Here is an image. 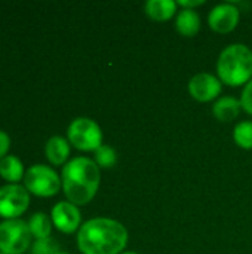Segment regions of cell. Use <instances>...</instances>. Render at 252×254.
Instances as JSON below:
<instances>
[{
    "mask_svg": "<svg viewBox=\"0 0 252 254\" xmlns=\"http://www.w3.org/2000/svg\"><path fill=\"white\" fill-rule=\"evenodd\" d=\"M177 3L181 9H195L198 6L205 4V0H178Z\"/></svg>",
    "mask_w": 252,
    "mask_h": 254,
    "instance_id": "22",
    "label": "cell"
},
{
    "mask_svg": "<svg viewBox=\"0 0 252 254\" xmlns=\"http://www.w3.org/2000/svg\"><path fill=\"white\" fill-rule=\"evenodd\" d=\"M56 254H70V253H67V252H62V250H58V252H56Z\"/></svg>",
    "mask_w": 252,
    "mask_h": 254,
    "instance_id": "24",
    "label": "cell"
},
{
    "mask_svg": "<svg viewBox=\"0 0 252 254\" xmlns=\"http://www.w3.org/2000/svg\"><path fill=\"white\" fill-rule=\"evenodd\" d=\"M126 228L108 217L85 222L77 231V247L83 254H122L128 246Z\"/></svg>",
    "mask_w": 252,
    "mask_h": 254,
    "instance_id": "1",
    "label": "cell"
},
{
    "mask_svg": "<svg viewBox=\"0 0 252 254\" xmlns=\"http://www.w3.org/2000/svg\"><path fill=\"white\" fill-rule=\"evenodd\" d=\"M233 140L235 143L245 149L251 150L252 149V121H242L236 124L233 129Z\"/></svg>",
    "mask_w": 252,
    "mask_h": 254,
    "instance_id": "17",
    "label": "cell"
},
{
    "mask_svg": "<svg viewBox=\"0 0 252 254\" xmlns=\"http://www.w3.org/2000/svg\"><path fill=\"white\" fill-rule=\"evenodd\" d=\"M24 164L15 155H6L0 161V177L9 185H18L19 180H24Z\"/></svg>",
    "mask_w": 252,
    "mask_h": 254,
    "instance_id": "15",
    "label": "cell"
},
{
    "mask_svg": "<svg viewBox=\"0 0 252 254\" xmlns=\"http://www.w3.org/2000/svg\"><path fill=\"white\" fill-rule=\"evenodd\" d=\"M175 28L184 37H193L201 30V15L195 9H180L175 15Z\"/></svg>",
    "mask_w": 252,
    "mask_h": 254,
    "instance_id": "13",
    "label": "cell"
},
{
    "mask_svg": "<svg viewBox=\"0 0 252 254\" xmlns=\"http://www.w3.org/2000/svg\"><path fill=\"white\" fill-rule=\"evenodd\" d=\"M241 19V10L235 3H220L214 6L208 15V24L212 31L227 34L233 31Z\"/></svg>",
    "mask_w": 252,
    "mask_h": 254,
    "instance_id": "9",
    "label": "cell"
},
{
    "mask_svg": "<svg viewBox=\"0 0 252 254\" xmlns=\"http://www.w3.org/2000/svg\"><path fill=\"white\" fill-rule=\"evenodd\" d=\"M61 183L64 195L74 205L89 204L101 183V171L94 159L77 156L70 159L61 171Z\"/></svg>",
    "mask_w": 252,
    "mask_h": 254,
    "instance_id": "2",
    "label": "cell"
},
{
    "mask_svg": "<svg viewBox=\"0 0 252 254\" xmlns=\"http://www.w3.org/2000/svg\"><path fill=\"white\" fill-rule=\"evenodd\" d=\"M45 155L52 165H65L70 156V141L61 135H52L45 144Z\"/></svg>",
    "mask_w": 252,
    "mask_h": 254,
    "instance_id": "12",
    "label": "cell"
},
{
    "mask_svg": "<svg viewBox=\"0 0 252 254\" xmlns=\"http://www.w3.org/2000/svg\"><path fill=\"white\" fill-rule=\"evenodd\" d=\"M95 164L100 167V168H104V170H108V168H113L116 164H117V153L116 150L108 146V144H102L101 147H98L95 152Z\"/></svg>",
    "mask_w": 252,
    "mask_h": 254,
    "instance_id": "18",
    "label": "cell"
},
{
    "mask_svg": "<svg viewBox=\"0 0 252 254\" xmlns=\"http://www.w3.org/2000/svg\"><path fill=\"white\" fill-rule=\"evenodd\" d=\"M122 254H140V253H137V252H123Z\"/></svg>",
    "mask_w": 252,
    "mask_h": 254,
    "instance_id": "23",
    "label": "cell"
},
{
    "mask_svg": "<svg viewBox=\"0 0 252 254\" xmlns=\"http://www.w3.org/2000/svg\"><path fill=\"white\" fill-rule=\"evenodd\" d=\"M239 100H241V104H242V110H245L248 115L252 116V79L244 86Z\"/></svg>",
    "mask_w": 252,
    "mask_h": 254,
    "instance_id": "20",
    "label": "cell"
},
{
    "mask_svg": "<svg viewBox=\"0 0 252 254\" xmlns=\"http://www.w3.org/2000/svg\"><path fill=\"white\" fill-rule=\"evenodd\" d=\"M9 147H10V137L3 129H0V161L7 155Z\"/></svg>",
    "mask_w": 252,
    "mask_h": 254,
    "instance_id": "21",
    "label": "cell"
},
{
    "mask_svg": "<svg viewBox=\"0 0 252 254\" xmlns=\"http://www.w3.org/2000/svg\"><path fill=\"white\" fill-rule=\"evenodd\" d=\"M52 220L48 214L39 211V213H34L30 220H28V228H30V232L33 235V238L37 240H46V238H50V232H52Z\"/></svg>",
    "mask_w": 252,
    "mask_h": 254,
    "instance_id": "16",
    "label": "cell"
},
{
    "mask_svg": "<svg viewBox=\"0 0 252 254\" xmlns=\"http://www.w3.org/2000/svg\"><path fill=\"white\" fill-rule=\"evenodd\" d=\"M24 188L31 195L49 198L59 192L62 183H61V177L52 167L36 164L25 171Z\"/></svg>",
    "mask_w": 252,
    "mask_h": 254,
    "instance_id": "5",
    "label": "cell"
},
{
    "mask_svg": "<svg viewBox=\"0 0 252 254\" xmlns=\"http://www.w3.org/2000/svg\"><path fill=\"white\" fill-rule=\"evenodd\" d=\"M0 254H4V253H1V252H0Z\"/></svg>",
    "mask_w": 252,
    "mask_h": 254,
    "instance_id": "25",
    "label": "cell"
},
{
    "mask_svg": "<svg viewBox=\"0 0 252 254\" xmlns=\"http://www.w3.org/2000/svg\"><path fill=\"white\" fill-rule=\"evenodd\" d=\"M58 250H59L58 244L53 240H50V238L37 240L31 246V254H56Z\"/></svg>",
    "mask_w": 252,
    "mask_h": 254,
    "instance_id": "19",
    "label": "cell"
},
{
    "mask_svg": "<svg viewBox=\"0 0 252 254\" xmlns=\"http://www.w3.org/2000/svg\"><path fill=\"white\" fill-rule=\"evenodd\" d=\"M67 140L73 147L82 152H95L102 146L101 127L91 118H76L67 128Z\"/></svg>",
    "mask_w": 252,
    "mask_h": 254,
    "instance_id": "4",
    "label": "cell"
},
{
    "mask_svg": "<svg viewBox=\"0 0 252 254\" xmlns=\"http://www.w3.org/2000/svg\"><path fill=\"white\" fill-rule=\"evenodd\" d=\"M30 205V193L22 185H4L0 188V217L19 219Z\"/></svg>",
    "mask_w": 252,
    "mask_h": 254,
    "instance_id": "7",
    "label": "cell"
},
{
    "mask_svg": "<svg viewBox=\"0 0 252 254\" xmlns=\"http://www.w3.org/2000/svg\"><path fill=\"white\" fill-rule=\"evenodd\" d=\"M178 3L174 0H149L144 4V12L153 21H168L177 15Z\"/></svg>",
    "mask_w": 252,
    "mask_h": 254,
    "instance_id": "14",
    "label": "cell"
},
{
    "mask_svg": "<svg viewBox=\"0 0 252 254\" xmlns=\"http://www.w3.org/2000/svg\"><path fill=\"white\" fill-rule=\"evenodd\" d=\"M28 222L9 219L0 223V252L4 254H24L31 246Z\"/></svg>",
    "mask_w": 252,
    "mask_h": 254,
    "instance_id": "6",
    "label": "cell"
},
{
    "mask_svg": "<svg viewBox=\"0 0 252 254\" xmlns=\"http://www.w3.org/2000/svg\"><path fill=\"white\" fill-rule=\"evenodd\" d=\"M242 110L241 100L232 95L220 97L212 104V115L220 122H232L235 121Z\"/></svg>",
    "mask_w": 252,
    "mask_h": 254,
    "instance_id": "11",
    "label": "cell"
},
{
    "mask_svg": "<svg viewBox=\"0 0 252 254\" xmlns=\"http://www.w3.org/2000/svg\"><path fill=\"white\" fill-rule=\"evenodd\" d=\"M50 220L53 226L62 234H73L82 226V214L77 205L70 201H61L50 210Z\"/></svg>",
    "mask_w": 252,
    "mask_h": 254,
    "instance_id": "10",
    "label": "cell"
},
{
    "mask_svg": "<svg viewBox=\"0 0 252 254\" xmlns=\"http://www.w3.org/2000/svg\"><path fill=\"white\" fill-rule=\"evenodd\" d=\"M217 76L229 86H245L252 79V51L245 43L226 46L217 60Z\"/></svg>",
    "mask_w": 252,
    "mask_h": 254,
    "instance_id": "3",
    "label": "cell"
},
{
    "mask_svg": "<svg viewBox=\"0 0 252 254\" xmlns=\"http://www.w3.org/2000/svg\"><path fill=\"white\" fill-rule=\"evenodd\" d=\"M223 91V82L218 79V76L212 73H198L189 80V94L192 98L201 103H209L220 98V94Z\"/></svg>",
    "mask_w": 252,
    "mask_h": 254,
    "instance_id": "8",
    "label": "cell"
}]
</instances>
